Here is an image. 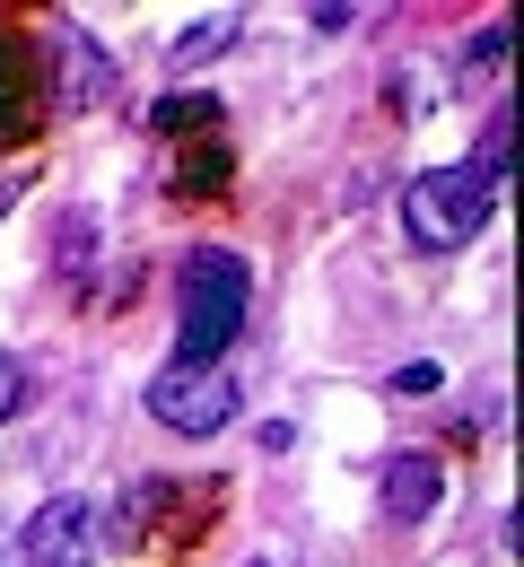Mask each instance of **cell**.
Returning <instances> with one entry per match:
<instances>
[{
  "instance_id": "1",
  "label": "cell",
  "mask_w": 524,
  "mask_h": 567,
  "mask_svg": "<svg viewBox=\"0 0 524 567\" xmlns=\"http://www.w3.org/2000/svg\"><path fill=\"white\" fill-rule=\"evenodd\" d=\"M184 332H175V367H219L236 350V332H245V315H254V271H245V254H227V245H193L184 254Z\"/></svg>"
},
{
  "instance_id": "7",
  "label": "cell",
  "mask_w": 524,
  "mask_h": 567,
  "mask_svg": "<svg viewBox=\"0 0 524 567\" xmlns=\"http://www.w3.org/2000/svg\"><path fill=\"white\" fill-rule=\"evenodd\" d=\"M62 53H71V105H105V96H114V62H105L79 27H62Z\"/></svg>"
},
{
  "instance_id": "4",
  "label": "cell",
  "mask_w": 524,
  "mask_h": 567,
  "mask_svg": "<svg viewBox=\"0 0 524 567\" xmlns=\"http://www.w3.org/2000/svg\"><path fill=\"white\" fill-rule=\"evenodd\" d=\"M150 420L175 427V436H219L236 420V375H219V367H166L150 384Z\"/></svg>"
},
{
  "instance_id": "8",
  "label": "cell",
  "mask_w": 524,
  "mask_h": 567,
  "mask_svg": "<svg viewBox=\"0 0 524 567\" xmlns=\"http://www.w3.org/2000/svg\"><path fill=\"white\" fill-rule=\"evenodd\" d=\"M35 132V105H27V53L0 44V141H27Z\"/></svg>"
},
{
  "instance_id": "10",
  "label": "cell",
  "mask_w": 524,
  "mask_h": 567,
  "mask_svg": "<svg viewBox=\"0 0 524 567\" xmlns=\"http://www.w3.org/2000/svg\"><path fill=\"white\" fill-rule=\"evenodd\" d=\"M359 18H368V9H350V0H315V9H306V27H315V35H350Z\"/></svg>"
},
{
  "instance_id": "6",
  "label": "cell",
  "mask_w": 524,
  "mask_h": 567,
  "mask_svg": "<svg viewBox=\"0 0 524 567\" xmlns=\"http://www.w3.org/2000/svg\"><path fill=\"white\" fill-rule=\"evenodd\" d=\"M236 35H245V9H210L202 27H184V35L166 44V71H202V62H219Z\"/></svg>"
},
{
  "instance_id": "12",
  "label": "cell",
  "mask_w": 524,
  "mask_h": 567,
  "mask_svg": "<svg viewBox=\"0 0 524 567\" xmlns=\"http://www.w3.org/2000/svg\"><path fill=\"white\" fill-rule=\"evenodd\" d=\"M18 411H27V367L0 358V420H18Z\"/></svg>"
},
{
  "instance_id": "2",
  "label": "cell",
  "mask_w": 524,
  "mask_h": 567,
  "mask_svg": "<svg viewBox=\"0 0 524 567\" xmlns=\"http://www.w3.org/2000/svg\"><path fill=\"white\" fill-rule=\"evenodd\" d=\"M499 210V184L463 157V166H429V175H411L402 184V236L420 245V254H454V245H472L481 227Z\"/></svg>"
},
{
  "instance_id": "9",
  "label": "cell",
  "mask_w": 524,
  "mask_h": 567,
  "mask_svg": "<svg viewBox=\"0 0 524 567\" xmlns=\"http://www.w3.org/2000/svg\"><path fill=\"white\" fill-rule=\"evenodd\" d=\"M507 141H516V114L499 105V114H490V132H481V157H472L490 184H507Z\"/></svg>"
},
{
  "instance_id": "3",
  "label": "cell",
  "mask_w": 524,
  "mask_h": 567,
  "mask_svg": "<svg viewBox=\"0 0 524 567\" xmlns=\"http://www.w3.org/2000/svg\"><path fill=\"white\" fill-rule=\"evenodd\" d=\"M18 550H27V567H96V550H105V506L96 497H44L35 515H27V533H18Z\"/></svg>"
},
{
  "instance_id": "13",
  "label": "cell",
  "mask_w": 524,
  "mask_h": 567,
  "mask_svg": "<svg viewBox=\"0 0 524 567\" xmlns=\"http://www.w3.org/2000/svg\"><path fill=\"white\" fill-rule=\"evenodd\" d=\"M245 567H280V559H245Z\"/></svg>"
},
{
  "instance_id": "11",
  "label": "cell",
  "mask_w": 524,
  "mask_h": 567,
  "mask_svg": "<svg viewBox=\"0 0 524 567\" xmlns=\"http://www.w3.org/2000/svg\"><path fill=\"white\" fill-rule=\"evenodd\" d=\"M438 375H446L438 358H411V367H393V393H438Z\"/></svg>"
},
{
  "instance_id": "5",
  "label": "cell",
  "mask_w": 524,
  "mask_h": 567,
  "mask_svg": "<svg viewBox=\"0 0 524 567\" xmlns=\"http://www.w3.org/2000/svg\"><path fill=\"white\" fill-rule=\"evenodd\" d=\"M438 497H446L438 454H393V463H384V515H393V524H420V515H438Z\"/></svg>"
}]
</instances>
